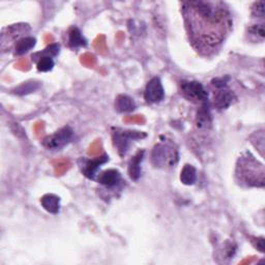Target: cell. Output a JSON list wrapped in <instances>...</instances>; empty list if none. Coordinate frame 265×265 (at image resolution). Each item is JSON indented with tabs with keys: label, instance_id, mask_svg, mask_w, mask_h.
<instances>
[{
	"label": "cell",
	"instance_id": "cell-19",
	"mask_svg": "<svg viewBox=\"0 0 265 265\" xmlns=\"http://www.w3.org/2000/svg\"><path fill=\"white\" fill-rule=\"evenodd\" d=\"M54 62L51 57H40L38 60V70L40 72H49L53 68Z\"/></svg>",
	"mask_w": 265,
	"mask_h": 265
},
{
	"label": "cell",
	"instance_id": "cell-5",
	"mask_svg": "<svg viewBox=\"0 0 265 265\" xmlns=\"http://www.w3.org/2000/svg\"><path fill=\"white\" fill-rule=\"evenodd\" d=\"M146 137L145 134L140 132H132V130H122L120 128H116L113 132V143L114 146L118 150V154L124 156L126 152L128 150V146L130 141L142 139Z\"/></svg>",
	"mask_w": 265,
	"mask_h": 265
},
{
	"label": "cell",
	"instance_id": "cell-12",
	"mask_svg": "<svg viewBox=\"0 0 265 265\" xmlns=\"http://www.w3.org/2000/svg\"><path fill=\"white\" fill-rule=\"evenodd\" d=\"M144 150H139L128 163V175L132 180H138L141 175V162L144 156Z\"/></svg>",
	"mask_w": 265,
	"mask_h": 265
},
{
	"label": "cell",
	"instance_id": "cell-18",
	"mask_svg": "<svg viewBox=\"0 0 265 265\" xmlns=\"http://www.w3.org/2000/svg\"><path fill=\"white\" fill-rule=\"evenodd\" d=\"M38 87H40V84L36 82H26L20 85L18 88H16V90H14V94H17L19 96L32 94V92L36 90Z\"/></svg>",
	"mask_w": 265,
	"mask_h": 265
},
{
	"label": "cell",
	"instance_id": "cell-11",
	"mask_svg": "<svg viewBox=\"0 0 265 265\" xmlns=\"http://www.w3.org/2000/svg\"><path fill=\"white\" fill-rule=\"evenodd\" d=\"M212 113L208 100L202 102L196 116V126L200 130H208L212 126Z\"/></svg>",
	"mask_w": 265,
	"mask_h": 265
},
{
	"label": "cell",
	"instance_id": "cell-7",
	"mask_svg": "<svg viewBox=\"0 0 265 265\" xmlns=\"http://www.w3.org/2000/svg\"><path fill=\"white\" fill-rule=\"evenodd\" d=\"M144 98L148 104H156L165 98V90L160 78L154 77L147 83Z\"/></svg>",
	"mask_w": 265,
	"mask_h": 265
},
{
	"label": "cell",
	"instance_id": "cell-15",
	"mask_svg": "<svg viewBox=\"0 0 265 265\" xmlns=\"http://www.w3.org/2000/svg\"><path fill=\"white\" fill-rule=\"evenodd\" d=\"M180 180L184 184L193 186L197 180V171L192 165H186L180 173Z\"/></svg>",
	"mask_w": 265,
	"mask_h": 265
},
{
	"label": "cell",
	"instance_id": "cell-8",
	"mask_svg": "<svg viewBox=\"0 0 265 265\" xmlns=\"http://www.w3.org/2000/svg\"><path fill=\"white\" fill-rule=\"evenodd\" d=\"M214 107L218 110H225L234 104L236 100V96L227 87L218 88L214 92Z\"/></svg>",
	"mask_w": 265,
	"mask_h": 265
},
{
	"label": "cell",
	"instance_id": "cell-22",
	"mask_svg": "<svg viewBox=\"0 0 265 265\" xmlns=\"http://www.w3.org/2000/svg\"><path fill=\"white\" fill-rule=\"evenodd\" d=\"M248 32L253 36H257L261 40L264 38L265 36V30H264V25L263 24H256L248 28Z\"/></svg>",
	"mask_w": 265,
	"mask_h": 265
},
{
	"label": "cell",
	"instance_id": "cell-1",
	"mask_svg": "<svg viewBox=\"0 0 265 265\" xmlns=\"http://www.w3.org/2000/svg\"><path fill=\"white\" fill-rule=\"evenodd\" d=\"M188 18L190 34L197 42L216 47L225 38L227 29L231 26L228 10L220 2H184Z\"/></svg>",
	"mask_w": 265,
	"mask_h": 265
},
{
	"label": "cell",
	"instance_id": "cell-9",
	"mask_svg": "<svg viewBox=\"0 0 265 265\" xmlns=\"http://www.w3.org/2000/svg\"><path fill=\"white\" fill-rule=\"evenodd\" d=\"M108 160H109V158L107 154L98 156V158H94V160H84V165L81 166L82 172L87 178L94 180L96 172H98V168L100 167V165L107 163Z\"/></svg>",
	"mask_w": 265,
	"mask_h": 265
},
{
	"label": "cell",
	"instance_id": "cell-4",
	"mask_svg": "<svg viewBox=\"0 0 265 265\" xmlns=\"http://www.w3.org/2000/svg\"><path fill=\"white\" fill-rule=\"evenodd\" d=\"M182 94L188 100L194 102H204L208 100V92H206L204 86L197 81H186L180 82Z\"/></svg>",
	"mask_w": 265,
	"mask_h": 265
},
{
	"label": "cell",
	"instance_id": "cell-14",
	"mask_svg": "<svg viewBox=\"0 0 265 265\" xmlns=\"http://www.w3.org/2000/svg\"><path fill=\"white\" fill-rule=\"evenodd\" d=\"M68 44L70 48L77 49L79 47H86L87 40L82 36L79 29L77 27H74L68 32Z\"/></svg>",
	"mask_w": 265,
	"mask_h": 265
},
{
	"label": "cell",
	"instance_id": "cell-21",
	"mask_svg": "<svg viewBox=\"0 0 265 265\" xmlns=\"http://www.w3.org/2000/svg\"><path fill=\"white\" fill-rule=\"evenodd\" d=\"M265 4L264 2H258L254 4V6L252 8V14L255 18H264V14H265Z\"/></svg>",
	"mask_w": 265,
	"mask_h": 265
},
{
	"label": "cell",
	"instance_id": "cell-6",
	"mask_svg": "<svg viewBox=\"0 0 265 265\" xmlns=\"http://www.w3.org/2000/svg\"><path fill=\"white\" fill-rule=\"evenodd\" d=\"M74 132L70 126H64L57 130L55 134L44 139L42 145L49 150H60L72 138Z\"/></svg>",
	"mask_w": 265,
	"mask_h": 265
},
{
	"label": "cell",
	"instance_id": "cell-20",
	"mask_svg": "<svg viewBox=\"0 0 265 265\" xmlns=\"http://www.w3.org/2000/svg\"><path fill=\"white\" fill-rule=\"evenodd\" d=\"M60 46L57 45V44H54V45H51L49 46L47 49L44 50L42 52H38V53H36L32 55V57H36V56H40L38 60L40 57H54L56 56L58 53H60Z\"/></svg>",
	"mask_w": 265,
	"mask_h": 265
},
{
	"label": "cell",
	"instance_id": "cell-17",
	"mask_svg": "<svg viewBox=\"0 0 265 265\" xmlns=\"http://www.w3.org/2000/svg\"><path fill=\"white\" fill-rule=\"evenodd\" d=\"M34 46H36V38H24L17 42L16 47H14V51H16L17 55H22L28 52L30 49H32Z\"/></svg>",
	"mask_w": 265,
	"mask_h": 265
},
{
	"label": "cell",
	"instance_id": "cell-10",
	"mask_svg": "<svg viewBox=\"0 0 265 265\" xmlns=\"http://www.w3.org/2000/svg\"><path fill=\"white\" fill-rule=\"evenodd\" d=\"M98 182L108 188H113L115 186H118L122 182V174L115 169H109L98 174Z\"/></svg>",
	"mask_w": 265,
	"mask_h": 265
},
{
	"label": "cell",
	"instance_id": "cell-13",
	"mask_svg": "<svg viewBox=\"0 0 265 265\" xmlns=\"http://www.w3.org/2000/svg\"><path fill=\"white\" fill-rule=\"evenodd\" d=\"M42 208L48 212L56 214L60 212V199L53 194H47L44 196L40 200Z\"/></svg>",
	"mask_w": 265,
	"mask_h": 265
},
{
	"label": "cell",
	"instance_id": "cell-3",
	"mask_svg": "<svg viewBox=\"0 0 265 265\" xmlns=\"http://www.w3.org/2000/svg\"><path fill=\"white\" fill-rule=\"evenodd\" d=\"M178 146L170 141L158 143L152 152V163L156 168L167 169L174 167L178 164Z\"/></svg>",
	"mask_w": 265,
	"mask_h": 265
},
{
	"label": "cell",
	"instance_id": "cell-23",
	"mask_svg": "<svg viewBox=\"0 0 265 265\" xmlns=\"http://www.w3.org/2000/svg\"><path fill=\"white\" fill-rule=\"evenodd\" d=\"M230 80V78L228 76L226 77H222V78H216L212 81V84L216 87V88H224V87H227V83L228 81Z\"/></svg>",
	"mask_w": 265,
	"mask_h": 265
},
{
	"label": "cell",
	"instance_id": "cell-2",
	"mask_svg": "<svg viewBox=\"0 0 265 265\" xmlns=\"http://www.w3.org/2000/svg\"><path fill=\"white\" fill-rule=\"evenodd\" d=\"M236 170V176H240V180L248 186H264V168L262 164L252 156H242L240 158Z\"/></svg>",
	"mask_w": 265,
	"mask_h": 265
},
{
	"label": "cell",
	"instance_id": "cell-16",
	"mask_svg": "<svg viewBox=\"0 0 265 265\" xmlns=\"http://www.w3.org/2000/svg\"><path fill=\"white\" fill-rule=\"evenodd\" d=\"M115 106L120 112H132L136 108L135 102L128 96H120L117 98Z\"/></svg>",
	"mask_w": 265,
	"mask_h": 265
}]
</instances>
